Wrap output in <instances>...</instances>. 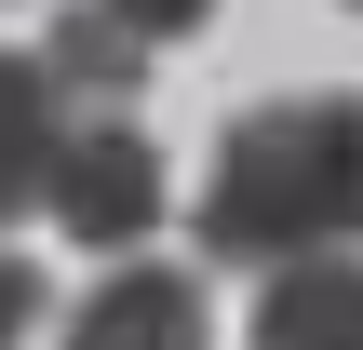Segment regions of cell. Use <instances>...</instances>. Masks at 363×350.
<instances>
[{
	"label": "cell",
	"mask_w": 363,
	"mask_h": 350,
	"mask_svg": "<svg viewBox=\"0 0 363 350\" xmlns=\"http://www.w3.org/2000/svg\"><path fill=\"white\" fill-rule=\"evenodd\" d=\"M54 135H67V94L40 54H0V229L40 216V175H54Z\"/></svg>",
	"instance_id": "5"
},
{
	"label": "cell",
	"mask_w": 363,
	"mask_h": 350,
	"mask_svg": "<svg viewBox=\"0 0 363 350\" xmlns=\"http://www.w3.org/2000/svg\"><path fill=\"white\" fill-rule=\"evenodd\" d=\"M202 256L229 270H296V256H350L363 243V94H283L242 108L216 135L202 175Z\"/></svg>",
	"instance_id": "1"
},
{
	"label": "cell",
	"mask_w": 363,
	"mask_h": 350,
	"mask_svg": "<svg viewBox=\"0 0 363 350\" xmlns=\"http://www.w3.org/2000/svg\"><path fill=\"white\" fill-rule=\"evenodd\" d=\"M242 350H363V256H296V270H269Z\"/></svg>",
	"instance_id": "4"
},
{
	"label": "cell",
	"mask_w": 363,
	"mask_h": 350,
	"mask_svg": "<svg viewBox=\"0 0 363 350\" xmlns=\"http://www.w3.org/2000/svg\"><path fill=\"white\" fill-rule=\"evenodd\" d=\"M216 310H202V270H162V256H121L81 310H67V350H202Z\"/></svg>",
	"instance_id": "3"
},
{
	"label": "cell",
	"mask_w": 363,
	"mask_h": 350,
	"mask_svg": "<svg viewBox=\"0 0 363 350\" xmlns=\"http://www.w3.org/2000/svg\"><path fill=\"white\" fill-rule=\"evenodd\" d=\"M27 324H40V270H27V256H13V243H0V350L27 337Z\"/></svg>",
	"instance_id": "8"
},
{
	"label": "cell",
	"mask_w": 363,
	"mask_h": 350,
	"mask_svg": "<svg viewBox=\"0 0 363 350\" xmlns=\"http://www.w3.org/2000/svg\"><path fill=\"white\" fill-rule=\"evenodd\" d=\"M40 216H54V243H94V256H121V243L162 229V148L135 135V108H67Z\"/></svg>",
	"instance_id": "2"
},
{
	"label": "cell",
	"mask_w": 363,
	"mask_h": 350,
	"mask_svg": "<svg viewBox=\"0 0 363 350\" xmlns=\"http://www.w3.org/2000/svg\"><path fill=\"white\" fill-rule=\"evenodd\" d=\"M94 13H108L121 40H148V54H162V40H202V27H216V0H94Z\"/></svg>",
	"instance_id": "7"
},
{
	"label": "cell",
	"mask_w": 363,
	"mask_h": 350,
	"mask_svg": "<svg viewBox=\"0 0 363 350\" xmlns=\"http://www.w3.org/2000/svg\"><path fill=\"white\" fill-rule=\"evenodd\" d=\"M40 67H54V94H94V108H121V94L148 81V40H121L94 0H67V13H54V40H40Z\"/></svg>",
	"instance_id": "6"
},
{
	"label": "cell",
	"mask_w": 363,
	"mask_h": 350,
	"mask_svg": "<svg viewBox=\"0 0 363 350\" xmlns=\"http://www.w3.org/2000/svg\"><path fill=\"white\" fill-rule=\"evenodd\" d=\"M350 13H363V0H350Z\"/></svg>",
	"instance_id": "9"
}]
</instances>
